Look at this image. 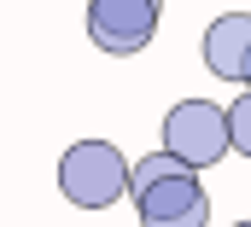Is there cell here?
Listing matches in <instances>:
<instances>
[{
	"instance_id": "4",
	"label": "cell",
	"mask_w": 251,
	"mask_h": 227,
	"mask_svg": "<svg viewBox=\"0 0 251 227\" xmlns=\"http://www.w3.org/2000/svg\"><path fill=\"white\" fill-rule=\"evenodd\" d=\"M164 0H88V35L111 58H134L152 47Z\"/></svg>"
},
{
	"instance_id": "3",
	"label": "cell",
	"mask_w": 251,
	"mask_h": 227,
	"mask_svg": "<svg viewBox=\"0 0 251 227\" xmlns=\"http://www.w3.org/2000/svg\"><path fill=\"white\" fill-rule=\"evenodd\" d=\"M164 152L187 169H210L228 158V105L216 99H181L164 116Z\"/></svg>"
},
{
	"instance_id": "1",
	"label": "cell",
	"mask_w": 251,
	"mask_h": 227,
	"mask_svg": "<svg viewBox=\"0 0 251 227\" xmlns=\"http://www.w3.org/2000/svg\"><path fill=\"white\" fill-rule=\"evenodd\" d=\"M128 198L140 210V227H204L210 222V198L199 186V169H187L170 152L128 163Z\"/></svg>"
},
{
	"instance_id": "5",
	"label": "cell",
	"mask_w": 251,
	"mask_h": 227,
	"mask_svg": "<svg viewBox=\"0 0 251 227\" xmlns=\"http://www.w3.org/2000/svg\"><path fill=\"white\" fill-rule=\"evenodd\" d=\"M204 64H210L222 82L251 88V12H222V18L204 29Z\"/></svg>"
},
{
	"instance_id": "6",
	"label": "cell",
	"mask_w": 251,
	"mask_h": 227,
	"mask_svg": "<svg viewBox=\"0 0 251 227\" xmlns=\"http://www.w3.org/2000/svg\"><path fill=\"white\" fill-rule=\"evenodd\" d=\"M228 152H240V158H251V88L228 105Z\"/></svg>"
},
{
	"instance_id": "2",
	"label": "cell",
	"mask_w": 251,
	"mask_h": 227,
	"mask_svg": "<svg viewBox=\"0 0 251 227\" xmlns=\"http://www.w3.org/2000/svg\"><path fill=\"white\" fill-rule=\"evenodd\" d=\"M59 192L76 210H111L128 192V158L111 140H76L59 158Z\"/></svg>"
},
{
	"instance_id": "7",
	"label": "cell",
	"mask_w": 251,
	"mask_h": 227,
	"mask_svg": "<svg viewBox=\"0 0 251 227\" xmlns=\"http://www.w3.org/2000/svg\"><path fill=\"white\" fill-rule=\"evenodd\" d=\"M234 227H251V222H234Z\"/></svg>"
}]
</instances>
